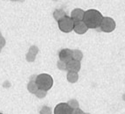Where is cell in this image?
<instances>
[{"instance_id":"277c9868","label":"cell","mask_w":125,"mask_h":114,"mask_svg":"<svg viewBox=\"0 0 125 114\" xmlns=\"http://www.w3.org/2000/svg\"><path fill=\"white\" fill-rule=\"evenodd\" d=\"M100 28L104 33H111L115 29V21L109 17H103Z\"/></svg>"},{"instance_id":"44dd1931","label":"cell","mask_w":125,"mask_h":114,"mask_svg":"<svg viewBox=\"0 0 125 114\" xmlns=\"http://www.w3.org/2000/svg\"><path fill=\"white\" fill-rule=\"evenodd\" d=\"M11 1H19V0H11Z\"/></svg>"},{"instance_id":"ffe728a7","label":"cell","mask_w":125,"mask_h":114,"mask_svg":"<svg viewBox=\"0 0 125 114\" xmlns=\"http://www.w3.org/2000/svg\"><path fill=\"white\" fill-rule=\"evenodd\" d=\"M71 114H84V112L82 110H81L80 108H77V109H74V110L72 111Z\"/></svg>"},{"instance_id":"7402d4cb","label":"cell","mask_w":125,"mask_h":114,"mask_svg":"<svg viewBox=\"0 0 125 114\" xmlns=\"http://www.w3.org/2000/svg\"><path fill=\"white\" fill-rule=\"evenodd\" d=\"M84 114H90V113H84Z\"/></svg>"},{"instance_id":"cb8c5ba5","label":"cell","mask_w":125,"mask_h":114,"mask_svg":"<svg viewBox=\"0 0 125 114\" xmlns=\"http://www.w3.org/2000/svg\"><path fill=\"white\" fill-rule=\"evenodd\" d=\"M0 114H2V113H0Z\"/></svg>"},{"instance_id":"7c38bea8","label":"cell","mask_w":125,"mask_h":114,"mask_svg":"<svg viewBox=\"0 0 125 114\" xmlns=\"http://www.w3.org/2000/svg\"><path fill=\"white\" fill-rule=\"evenodd\" d=\"M72 58L73 60L77 61V62H81L83 58V54L81 52V50L75 49V50H72Z\"/></svg>"},{"instance_id":"9c48e42d","label":"cell","mask_w":125,"mask_h":114,"mask_svg":"<svg viewBox=\"0 0 125 114\" xmlns=\"http://www.w3.org/2000/svg\"><path fill=\"white\" fill-rule=\"evenodd\" d=\"M88 28L86 26V25L83 23V21H79V22H74L73 25V31L78 34H83L87 33Z\"/></svg>"},{"instance_id":"2e32d148","label":"cell","mask_w":125,"mask_h":114,"mask_svg":"<svg viewBox=\"0 0 125 114\" xmlns=\"http://www.w3.org/2000/svg\"><path fill=\"white\" fill-rule=\"evenodd\" d=\"M46 94H47V91L39 89L37 91H36L35 96L37 97V98H44L46 96Z\"/></svg>"},{"instance_id":"8992f818","label":"cell","mask_w":125,"mask_h":114,"mask_svg":"<svg viewBox=\"0 0 125 114\" xmlns=\"http://www.w3.org/2000/svg\"><path fill=\"white\" fill-rule=\"evenodd\" d=\"M59 58L60 61L67 63L69 61H71L72 59V50L69 48H64V49L61 50L59 53Z\"/></svg>"},{"instance_id":"ba28073f","label":"cell","mask_w":125,"mask_h":114,"mask_svg":"<svg viewBox=\"0 0 125 114\" xmlns=\"http://www.w3.org/2000/svg\"><path fill=\"white\" fill-rule=\"evenodd\" d=\"M67 70L78 73L81 70V62H77L72 59L71 61L67 62Z\"/></svg>"},{"instance_id":"4fadbf2b","label":"cell","mask_w":125,"mask_h":114,"mask_svg":"<svg viewBox=\"0 0 125 114\" xmlns=\"http://www.w3.org/2000/svg\"><path fill=\"white\" fill-rule=\"evenodd\" d=\"M27 89H28L29 92H31V93H32V94L36 93V91L39 89V88H38L37 84H36L35 80H31V81L28 83V84H27Z\"/></svg>"},{"instance_id":"5bb4252c","label":"cell","mask_w":125,"mask_h":114,"mask_svg":"<svg viewBox=\"0 0 125 114\" xmlns=\"http://www.w3.org/2000/svg\"><path fill=\"white\" fill-rule=\"evenodd\" d=\"M65 16H67L66 13H65L64 11L61 10V9H58V10H55L53 13V18L55 19L56 21L61 20L62 18H64Z\"/></svg>"},{"instance_id":"603a6c76","label":"cell","mask_w":125,"mask_h":114,"mask_svg":"<svg viewBox=\"0 0 125 114\" xmlns=\"http://www.w3.org/2000/svg\"><path fill=\"white\" fill-rule=\"evenodd\" d=\"M0 51H1V48H0Z\"/></svg>"},{"instance_id":"52a82bcc","label":"cell","mask_w":125,"mask_h":114,"mask_svg":"<svg viewBox=\"0 0 125 114\" xmlns=\"http://www.w3.org/2000/svg\"><path fill=\"white\" fill-rule=\"evenodd\" d=\"M84 12L82 9L80 8H76L74 10L72 11L71 13V18L73 20V22H79V21H82L83 20V17H84Z\"/></svg>"},{"instance_id":"6da1fadb","label":"cell","mask_w":125,"mask_h":114,"mask_svg":"<svg viewBox=\"0 0 125 114\" xmlns=\"http://www.w3.org/2000/svg\"><path fill=\"white\" fill-rule=\"evenodd\" d=\"M102 19H103V16L99 11L90 9L85 12L82 21L88 28L95 29L100 26Z\"/></svg>"},{"instance_id":"5b68a950","label":"cell","mask_w":125,"mask_h":114,"mask_svg":"<svg viewBox=\"0 0 125 114\" xmlns=\"http://www.w3.org/2000/svg\"><path fill=\"white\" fill-rule=\"evenodd\" d=\"M72 111L67 103H60L54 108V114H71Z\"/></svg>"},{"instance_id":"8fae6325","label":"cell","mask_w":125,"mask_h":114,"mask_svg":"<svg viewBox=\"0 0 125 114\" xmlns=\"http://www.w3.org/2000/svg\"><path fill=\"white\" fill-rule=\"evenodd\" d=\"M67 79L69 83H74L78 81V79H79V75H78V73H76V72L68 71V72H67Z\"/></svg>"},{"instance_id":"d6986e66","label":"cell","mask_w":125,"mask_h":114,"mask_svg":"<svg viewBox=\"0 0 125 114\" xmlns=\"http://www.w3.org/2000/svg\"><path fill=\"white\" fill-rule=\"evenodd\" d=\"M4 45H5V39H4V38L3 37L1 33H0V48L2 49L4 47Z\"/></svg>"},{"instance_id":"30bf717a","label":"cell","mask_w":125,"mask_h":114,"mask_svg":"<svg viewBox=\"0 0 125 114\" xmlns=\"http://www.w3.org/2000/svg\"><path fill=\"white\" fill-rule=\"evenodd\" d=\"M38 52H39V48L36 47V46H31L30 48L29 51L26 54V60L27 62H32L36 58V55H37Z\"/></svg>"},{"instance_id":"3957f363","label":"cell","mask_w":125,"mask_h":114,"mask_svg":"<svg viewBox=\"0 0 125 114\" xmlns=\"http://www.w3.org/2000/svg\"><path fill=\"white\" fill-rule=\"evenodd\" d=\"M59 28L63 33H70L73 30L74 22L73 19L68 16H65L64 18L58 21Z\"/></svg>"},{"instance_id":"7a4b0ae2","label":"cell","mask_w":125,"mask_h":114,"mask_svg":"<svg viewBox=\"0 0 125 114\" xmlns=\"http://www.w3.org/2000/svg\"><path fill=\"white\" fill-rule=\"evenodd\" d=\"M35 83L40 89L48 91L52 87L53 79L48 74H40L35 77Z\"/></svg>"},{"instance_id":"9a60e30c","label":"cell","mask_w":125,"mask_h":114,"mask_svg":"<svg viewBox=\"0 0 125 114\" xmlns=\"http://www.w3.org/2000/svg\"><path fill=\"white\" fill-rule=\"evenodd\" d=\"M67 104H68L69 107L71 108L72 110H74V109L80 108L79 107V102H78L76 99H71V100H69V101L67 102Z\"/></svg>"},{"instance_id":"e0dca14e","label":"cell","mask_w":125,"mask_h":114,"mask_svg":"<svg viewBox=\"0 0 125 114\" xmlns=\"http://www.w3.org/2000/svg\"><path fill=\"white\" fill-rule=\"evenodd\" d=\"M40 114H52V110L48 106H43L40 110Z\"/></svg>"},{"instance_id":"ac0fdd59","label":"cell","mask_w":125,"mask_h":114,"mask_svg":"<svg viewBox=\"0 0 125 114\" xmlns=\"http://www.w3.org/2000/svg\"><path fill=\"white\" fill-rule=\"evenodd\" d=\"M57 66H58V68H60V69H61V70H66V69H67V63H65V62H61V61H59V62H57Z\"/></svg>"}]
</instances>
